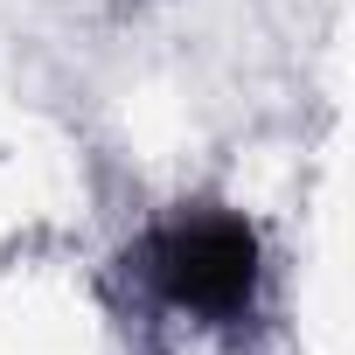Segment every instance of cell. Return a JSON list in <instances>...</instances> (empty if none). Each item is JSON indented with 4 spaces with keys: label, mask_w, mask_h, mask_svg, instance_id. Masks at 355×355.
I'll return each mask as SVG.
<instances>
[{
    "label": "cell",
    "mask_w": 355,
    "mask_h": 355,
    "mask_svg": "<svg viewBox=\"0 0 355 355\" xmlns=\"http://www.w3.org/2000/svg\"><path fill=\"white\" fill-rule=\"evenodd\" d=\"M146 279L174 313L237 320L258 293V230L244 216H182V223L153 230Z\"/></svg>",
    "instance_id": "6da1fadb"
}]
</instances>
